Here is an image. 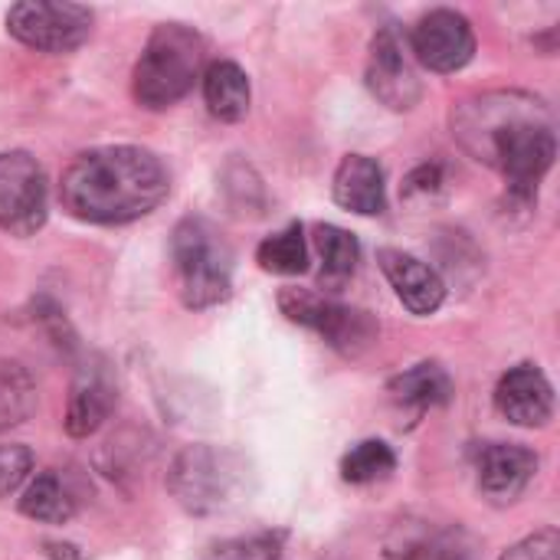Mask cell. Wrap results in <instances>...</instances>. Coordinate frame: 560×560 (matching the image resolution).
I'll return each mask as SVG.
<instances>
[{"label": "cell", "instance_id": "cell-27", "mask_svg": "<svg viewBox=\"0 0 560 560\" xmlns=\"http://www.w3.org/2000/svg\"><path fill=\"white\" fill-rule=\"evenodd\" d=\"M440 190H446V171L440 164H420L407 180H404V197L407 200H430Z\"/></svg>", "mask_w": 560, "mask_h": 560}, {"label": "cell", "instance_id": "cell-9", "mask_svg": "<svg viewBox=\"0 0 560 560\" xmlns=\"http://www.w3.org/2000/svg\"><path fill=\"white\" fill-rule=\"evenodd\" d=\"M410 49L430 72H459L476 56V33L459 10L440 7L417 20Z\"/></svg>", "mask_w": 560, "mask_h": 560}, {"label": "cell", "instance_id": "cell-26", "mask_svg": "<svg viewBox=\"0 0 560 560\" xmlns=\"http://www.w3.org/2000/svg\"><path fill=\"white\" fill-rule=\"evenodd\" d=\"M499 560H560V535L555 528H545L538 535H528L515 548H509Z\"/></svg>", "mask_w": 560, "mask_h": 560}, {"label": "cell", "instance_id": "cell-2", "mask_svg": "<svg viewBox=\"0 0 560 560\" xmlns=\"http://www.w3.org/2000/svg\"><path fill=\"white\" fill-rule=\"evenodd\" d=\"M167 190L171 177L154 151L105 144L72 158L59 184V200L82 223L118 226L158 210Z\"/></svg>", "mask_w": 560, "mask_h": 560}, {"label": "cell", "instance_id": "cell-20", "mask_svg": "<svg viewBox=\"0 0 560 560\" xmlns=\"http://www.w3.org/2000/svg\"><path fill=\"white\" fill-rule=\"evenodd\" d=\"M20 512L43 525H66L75 515V499L69 495L66 482L52 469H46L33 476V482L26 486L20 499Z\"/></svg>", "mask_w": 560, "mask_h": 560}, {"label": "cell", "instance_id": "cell-19", "mask_svg": "<svg viewBox=\"0 0 560 560\" xmlns=\"http://www.w3.org/2000/svg\"><path fill=\"white\" fill-rule=\"evenodd\" d=\"M315 246L322 256V272H318L322 289L341 292L348 285V279L358 272V259H361L358 240L335 223H318L315 226Z\"/></svg>", "mask_w": 560, "mask_h": 560}, {"label": "cell", "instance_id": "cell-8", "mask_svg": "<svg viewBox=\"0 0 560 560\" xmlns=\"http://www.w3.org/2000/svg\"><path fill=\"white\" fill-rule=\"evenodd\" d=\"M7 33L36 52H72L92 33V10L59 0H23L7 13Z\"/></svg>", "mask_w": 560, "mask_h": 560}, {"label": "cell", "instance_id": "cell-18", "mask_svg": "<svg viewBox=\"0 0 560 560\" xmlns=\"http://www.w3.org/2000/svg\"><path fill=\"white\" fill-rule=\"evenodd\" d=\"M203 98L213 118L220 121H243L249 112V79L240 62L217 59L203 72Z\"/></svg>", "mask_w": 560, "mask_h": 560}, {"label": "cell", "instance_id": "cell-21", "mask_svg": "<svg viewBox=\"0 0 560 560\" xmlns=\"http://www.w3.org/2000/svg\"><path fill=\"white\" fill-rule=\"evenodd\" d=\"M256 262L276 276H302L308 269V243L302 223H289L285 230L266 236L256 249Z\"/></svg>", "mask_w": 560, "mask_h": 560}, {"label": "cell", "instance_id": "cell-12", "mask_svg": "<svg viewBox=\"0 0 560 560\" xmlns=\"http://www.w3.org/2000/svg\"><path fill=\"white\" fill-rule=\"evenodd\" d=\"M495 407L509 423L538 430L555 417V387L535 364H518L502 374L495 387Z\"/></svg>", "mask_w": 560, "mask_h": 560}, {"label": "cell", "instance_id": "cell-28", "mask_svg": "<svg viewBox=\"0 0 560 560\" xmlns=\"http://www.w3.org/2000/svg\"><path fill=\"white\" fill-rule=\"evenodd\" d=\"M49 548V558H56V560H75V548H69V545H46Z\"/></svg>", "mask_w": 560, "mask_h": 560}, {"label": "cell", "instance_id": "cell-15", "mask_svg": "<svg viewBox=\"0 0 560 560\" xmlns=\"http://www.w3.org/2000/svg\"><path fill=\"white\" fill-rule=\"evenodd\" d=\"M390 560H472V541L463 528H433L427 522L400 525L387 541Z\"/></svg>", "mask_w": 560, "mask_h": 560}, {"label": "cell", "instance_id": "cell-11", "mask_svg": "<svg viewBox=\"0 0 560 560\" xmlns=\"http://www.w3.org/2000/svg\"><path fill=\"white\" fill-rule=\"evenodd\" d=\"M538 472V456L518 443H489L476 456L479 492L492 505H512L532 486Z\"/></svg>", "mask_w": 560, "mask_h": 560}, {"label": "cell", "instance_id": "cell-16", "mask_svg": "<svg viewBox=\"0 0 560 560\" xmlns=\"http://www.w3.org/2000/svg\"><path fill=\"white\" fill-rule=\"evenodd\" d=\"M115 384L105 371H82L79 381L72 384L69 407H66V433L72 440H85L98 433V427L112 417L115 410Z\"/></svg>", "mask_w": 560, "mask_h": 560}, {"label": "cell", "instance_id": "cell-7", "mask_svg": "<svg viewBox=\"0 0 560 560\" xmlns=\"http://www.w3.org/2000/svg\"><path fill=\"white\" fill-rule=\"evenodd\" d=\"M49 217V180L30 151L0 154V230L26 240Z\"/></svg>", "mask_w": 560, "mask_h": 560}, {"label": "cell", "instance_id": "cell-4", "mask_svg": "<svg viewBox=\"0 0 560 560\" xmlns=\"http://www.w3.org/2000/svg\"><path fill=\"white\" fill-rule=\"evenodd\" d=\"M177 295L187 308L203 312L223 305L233 292V249L203 217H184L171 236Z\"/></svg>", "mask_w": 560, "mask_h": 560}, {"label": "cell", "instance_id": "cell-5", "mask_svg": "<svg viewBox=\"0 0 560 560\" xmlns=\"http://www.w3.org/2000/svg\"><path fill=\"white\" fill-rule=\"evenodd\" d=\"M243 472H246V466L236 453L207 446V443H194V446H184L171 459L167 489L187 515L207 518L236 502Z\"/></svg>", "mask_w": 560, "mask_h": 560}, {"label": "cell", "instance_id": "cell-22", "mask_svg": "<svg viewBox=\"0 0 560 560\" xmlns=\"http://www.w3.org/2000/svg\"><path fill=\"white\" fill-rule=\"evenodd\" d=\"M397 469V456L384 440H364L341 459V479L351 486H371Z\"/></svg>", "mask_w": 560, "mask_h": 560}, {"label": "cell", "instance_id": "cell-13", "mask_svg": "<svg viewBox=\"0 0 560 560\" xmlns=\"http://www.w3.org/2000/svg\"><path fill=\"white\" fill-rule=\"evenodd\" d=\"M377 262H381L394 295L404 302L407 312L433 315L446 302V282L430 262H423V259H417V256H410L404 249H381Z\"/></svg>", "mask_w": 560, "mask_h": 560}, {"label": "cell", "instance_id": "cell-3", "mask_svg": "<svg viewBox=\"0 0 560 560\" xmlns=\"http://www.w3.org/2000/svg\"><path fill=\"white\" fill-rule=\"evenodd\" d=\"M207 59L203 36L187 23H161L151 30L131 75V92L141 108L161 112L177 105L200 79Z\"/></svg>", "mask_w": 560, "mask_h": 560}, {"label": "cell", "instance_id": "cell-24", "mask_svg": "<svg viewBox=\"0 0 560 560\" xmlns=\"http://www.w3.org/2000/svg\"><path fill=\"white\" fill-rule=\"evenodd\" d=\"M203 560H282V535L259 532L246 538H230L210 545Z\"/></svg>", "mask_w": 560, "mask_h": 560}, {"label": "cell", "instance_id": "cell-23", "mask_svg": "<svg viewBox=\"0 0 560 560\" xmlns=\"http://www.w3.org/2000/svg\"><path fill=\"white\" fill-rule=\"evenodd\" d=\"M36 407V387L30 381V374L13 364V361H0V430L23 423Z\"/></svg>", "mask_w": 560, "mask_h": 560}, {"label": "cell", "instance_id": "cell-25", "mask_svg": "<svg viewBox=\"0 0 560 560\" xmlns=\"http://www.w3.org/2000/svg\"><path fill=\"white\" fill-rule=\"evenodd\" d=\"M33 472V453L20 443L0 446V499L13 495Z\"/></svg>", "mask_w": 560, "mask_h": 560}, {"label": "cell", "instance_id": "cell-1", "mask_svg": "<svg viewBox=\"0 0 560 560\" xmlns=\"http://www.w3.org/2000/svg\"><path fill=\"white\" fill-rule=\"evenodd\" d=\"M453 135L482 164L495 167L512 200L532 203L558 158L555 115L528 92H486L453 112Z\"/></svg>", "mask_w": 560, "mask_h": 560}, {"label": "cell", "instance_id": "cell-6", "mask_svg": "<svg viewBox=\"0 0 560 560\" xmlns=\"http://www.w3.org/2000/svg\"><path fill=\"white\" fill-rule=\"evenodd\" d=\"M279 308L289 322L322 335L345 358H361L368 348H374V341L381 335L377 322L368 312L341 305V302L308 292V289H282Z\"/></svg>", "mask_w": 560, "mask_h": 560}, {"label": "cell", "instance_id": "cell-10", "mask_svg": "<svg viewBox=\"0 0 560 560\" xmlns=\"http://www.w3.org/2000/svg\"><path fill=\"white\" fill-rule=\"evenodd\" d=\"M364 82H368L371 95L381 105H387L390 112H410L423 98V85H420V79H417L407 52H404L400 36L390 26L377 30L371 39Z\"/></svg>", "mask_w": 560, "mask_h": 560}, {"label": "cell", "instance_id": "cell-17", "mask_svg": "<svg viewBox=\"0 0 560 560\" xmlns=\"http://www.w3.org/2000/svg\"><path fill=\"white\" fill-rule=\"evenodd\" d=\"M387 394H390L394 407L410 410L413 417H423L427 410L446 407L453 400V381L443 364L423 361V364H413L410 371L397 374L387 384Z\"/></svg>", "mask_w": 560, "mask_h": 560}, {"label": "cell", "instance_id": "cell-14", "mask_svg": "<svg viewBox=\"0 0 560 560\" xmlns=\"http://www.w3.org/2000/svg\"><path fill=\"white\" fill-rule=\"evenodd\" d=\"M331 194H335L338 207L361 213V217H377L387 210L384 167L368 154H345L335 171Z\"/></svg>", "mask_w": 560, "mask_h": 560}]
</instances>
